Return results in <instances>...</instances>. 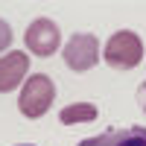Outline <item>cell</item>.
<instances>
[{
	"label": "cell",
	"instance_id": "6da1fadb",
	"mask_svg": "<svg viewBox=\"0 0 146 146\" xmlns=\"http://www.w3.org/2000/svg\"><path fill=\"white\" fill-rule=\"evenodd\" d=\"M53 100H56V82L47 73H32L27 79V85H23V91H21L18 108H21L23 117L38 120V117L47 114V108L53 105Z\"/></svg>",
	"mask_w": 146,
	"mask_h": 146
},
{
	"label": "cell",
	"instance_id": "7a4b0ae2",
	"mask_svg": "<svg viewBox=\"0 0 146 146\" xmlns=\"http://www.w3.org/2000/svg\"><path fill=\"white\" fill-rule=\"evenodd\" d=\"M102 58L114 70H131V67H137L140 58H143V44L137 38V32H131V29L114 32L111 38H108V44H105Z\"/></svg>",
	"mask_w": 146,
	"mask_h": 146
},
{
	"label": "cell",
	"instance_id": "3957f363",
	"mask_svg": "<svg viewBox=\"0 0 146 146\" xmlns=\"http://www.w3.org/2000/svg\"><path fill=\"white\" fill-rule=\"evenodd\" d=\"M96 58H100V41L91 32H79L64 44V64L76 73L91 70L96 64Z\"/></svg>",
	"mask_w": 146,
	"mask_h": 146
},
{
	"label": "cell",
	"instance_id": "277c9868",
	"mask_svg": "<svg viewBox=\"0 0 146 146\" xmlns=\"http://www.w3.org/2000/svg\"><path fill=\"white\" fill-rule=\"evenodd\" d=\"M23 41H27V50L32 56H53L58 50V44H62V32L50 18H38L27 27Z\"/></svg>",
	"mask_w": 146,
	"mask_h": 146
},
{
	"label": "cell",
	"instance_id": "5b68a950",
	"mask_svg": "<svg viewBox=\"0 0 146 146\" xmlns=\"http://www.w3.org/2000/svg\"><path fill=\"white\" fill-rule=\"evenodd\" d=\"M79 146H146V129L143 126H123V129H111L105 135H96L82 140Z\"/></svg>",
	"mask_w": 146,
	"mask_h": 146
},
{
	"label": "cell",
	"instance_id": "8992f818",
	"mask_svg": "<svg viewBox=\"0 0 146 146\" xmlns=\"http://www.w3.org/2000/svg\"><path fill=\"white\" fill-rule=\"evenodd\" d=\"M27 70H29V56L27 53H6L0 58V94L15 91L23 82Z\"/></svg>",
	"mask_w": 146,
	"mask_h": 146
},
{
	"label": "cell",
	"instance_id": "52a82bcc",
	"mask_svg": "<svg viewBox=\"0 0 146 146\" xmlns=\"http://www.w3.org/2000/svg\"><path fill=\"white\" fill-rule=\"evenodd\" d=\"M58 120H62L64 126L91 123V120H96V105H91V102H73V105H67V108L58 111Z\"/></svg>",
	"mask_w": 146,
	"mask_h": 146
},
{
	"label": "cell",
	"instance_id": "ba28073f",
	"mask_svg": "<svg viewBox=\"0 0 146 146\" xmlns=\"http://www.w3.org/2000/svg\"><path fill=\"white\" fill-rule=\"evenodd\" d=\"M9 44H12V29H9V23L0 18V53H3Z\"/></svg>",
	"mask_w": 146,
	"mask_h": 146
},
{
	"label": "cell",
	"instance_id": "9c48e42d",
	"mask_svg": "<svg viewBox=\"0 0 146 146\" xmlns=\"http://www.w3.org/2000/svg\"><path fill=\"white\" fill-rule=\"evenodd\" d=\"M137 100H140V108L146 111V85H140V88H137Z\"/></svg>",
	"mask_w": 146,
	"mask_h": 146
},
{
	"label": "cell",
	"instance_id": "30bf717a",
	"mask_svg": "<svg viewBox=\"0 0 146 146\" xmlns=\"http://www.w3.org/2000/svg\"><path fill=\"white\" fill-rule=\"evenodd\" d=\"M23 146H32V143H23Z\"/></svg>",
	"mask_w": 146,
	"mask_h": 146
}]
</instances>
